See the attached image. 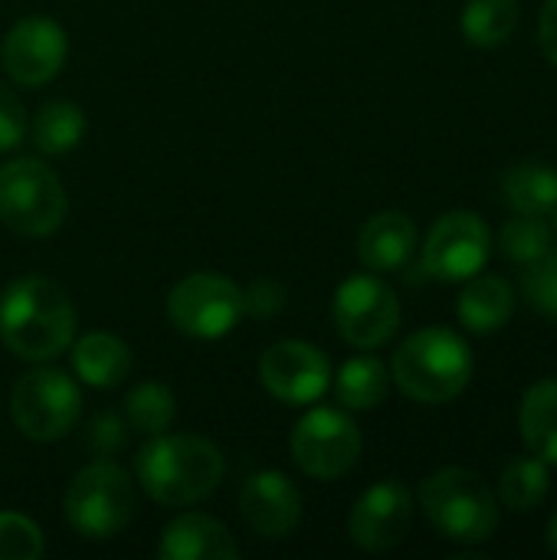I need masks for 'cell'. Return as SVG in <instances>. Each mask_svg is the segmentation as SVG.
Wrapping results in <instances>:
<instances>
[{
  "label": "cell",
  "instance_id": "3957f363",
  "mask_svg": "<svg viewBox=\"0 0 557 560\" xmlns=\"http://www.w3.org/2000/svg\"><path fill=\"white\" fill-rule=\"evenodd\" d=\"M391 377L417 404H450L473 377V351L450 328H420L394 354Z\"/></svg>",
  "mask_w": 557,
  "mask_h": 560
},
{
  "label": "cell",
  "instance_id": "603a6c76",
  "mask_svg": "<svg viewBox=\"0 0 557 560\" xmlns=\"http://www.w3.org/2000/svg\"><path fill=\"white\" fill-rule=\"evenodd\" d=\"M502 194L515 213H548L557 207V171L548 164L525 161L506 174Z\"/></svg>",
  "mask_w": 557,
  "mask_h": 560
},
{
  "label": "cell",
  "instance_id": "7a4b0ae2",
  "mask_svg": "<svg viewBox=\"0 0 557 560\" xmlns=\"http://www.w3.org/2000/svg\"><path fill=\"white\" fill-rule=\"evenodd\" d=\"M223 472L227 463L220 450L210 440L190 433L151 436V443H144L135 456V476L148 499L171 509L207 499L223 482Z\"/></svg>",
  "mask_w": 557,
  "mask_h": 560
},
{
  "label": "cell",
  "instance_id": "2e32d148",
  "mask_svg": "<svg viewBox=\"0 0 557 560\" xmlns=\"http://www.w3.org/2000/svg\"><path fill=\"white\" fill-rule=\"evenodd\" d=\"M236 555L240 548L227 525L204 512L177 515L158 541V558L164 560H233Z\"/></svg>",
  "mask_w": 557,
  "mask_h": 560
},
{
  "label": "cell",
  "instance_id": "1f68e13d",
  "mask_svg": "<svg viewBox=\"0 0 557 560\" xmlns=\"http://www.w3.org/2000/svg\"><path fill=\"white\" fill-rule=\"evenodd\" d=\"M89 443H92V450H95L98 456H112V453L125 443V427H121V420L112 417V413H102V417L92 423V430H89Z\"/></svg>",
  "mask_w": 557,
  "mask_h": 560
},
{
  "label": "cell",
  "instance_id": "cb8c5ba5",
  "mask_svg": "<svg viewBox=\"0 0 557 560\" xmlns=\"http://www.w3.org/2000/svg\"><path fill=\"white\" fill-rule=\"evenodd\" d=\"M30 135L43 154H69L85 135V115L72 102H49L33 115Z\"/></svg>",
  "mask_w": 557,
  "mask_h": 560
},
{
  "label": "cell",
  "instance_id": "d6a6232c",
  "mask_svg": "<svg viewBox=\"0 0 557 560\" xmlns=\"http://www.w3.org/2000/svg\"><path fill=\"white\" fill-rule=\"evenodd\" d=\"M538 46H542L545 59L557 69V0H548L538 16Z\"/></svg>",
  "mask_w": 557,
  "mask_h": 560
},
{
  "label": "cell",
  "instance_id": "5bb4252c",
  "mask_svg": "<svg viewBox=\"0 0 557 560\" xmlns=\"http://www.w3.org/2000/svg\"><path fill=\"white\" fill-rule=\"evenodd\" d=\"M414 522V499L407 492L404 482L397 479H384L378 486H371L351 509L348 518V532L351 541L361 551H391L397 548Z\"/></svg>",
  "mask_w": 557,
  "mask_h": 560
},
{
  "label": "cell",
  "instance_id": "4316f807",
  "mask_svg": "<svg viewBox=\"0 0 557 560\" xmlns=\"http://www.w3.org/2000/svg\"><path fill=\"white\" fill-rule=\"evenodd\" d=\"M499 246L506 259L525 266L552 246V226L542 220V213H515L512 220H506L499 233Z\"/></svg>",
  "mask_w": 557,
  "mask_h": 560
},
{
  "label": "cell",
  "instance_id": "ba28073f",
  "mask_svg": "<svg viewBox=\"0 0 557 560\" xmlns=\"http://www.w3.org/2000/svg\"><path fill=\"white\" fill-rule=\"evenodd\" d=\"M167 315L181 335L213 341L236 328L243 315V292L233 279L220 272H194L174 285L167 299Z\"/></svg>",
  "mask_w": 557,
  "mask_h": 560
},
{
  "label": "cell",
  "instance_id": "e575fe53",
  "mask_svg": "<svg viewBox=\"0 0 557 560\" xmlns=\"http://www.w3.org/2000/svg\"><path fill=\"white\" fill-rule=\"evenodd\" d=\"M555 210H557V207H555ZM555 226H557V213H555Z\"/></svg>",
  "mask_w": 557,
  "mask_h": 560
},
{
  "label": "cell",
  "instance_id": "277c9868",
  "mask_svg": "<svg viewBox=\"0 0 557 560\" xmlns=\"http://www.w3.org/2000/svg\"><path fill=\"white\" fill-rule=\"evenodd\" d=\"M420 509L430 525L460 545L489 541L499 528V502L473 469H440L420 486Z\"/></svg>",
  "mask_w": 557,
  "mask_h": 560
},
{
  "label": "cell",
  "instance_id": "e0dca14e",
  "mask_svg": "<svg viewBox=\"0 0 557 560\" xmlns=\"http://www.w3.org/2000/svg\"><path fill=\"white\" fill-rule=\"evenodd\" d=\"M417 249V226L401 210L374 213L358 236V259L371 272H401Z\"/></svg>",
  "mask_w": 557,
  "mask_h": 560
},
{
  "label": "cell",
  "instance_id": "83f0119b",
  "mask_svg": "<svg viewBox=\"0 0 557 560\" xmlns=\"http://www.w3.org/2000/svg\"><path fill=\"white\" fill-rule=\"evenodd\" d=\"M522 292L535 312L557 322V249L548 246L538 259L525 262L522 272Z\"/></svg>",
  "mask_w": 557,
  "mask_h": 560
},
{
  "label": "cell",
  "instance_id": "44dd1931",
  "mask_svg": "<svg viewBox=\"0 0 557 560\" xmlns=\"http://www.w3.org/2000/svg\"><path fill=\"white\" fill-rule=\"evenodd\" d=\"M391 374L378 358H351L335 374V397L348 410H374L387 400Z\"/></svg>",
  "mask_w": 557,
  "mask_h": 560
},
{
  "label": "cell",
  "instance_id": "f546056e",
  "mask_svg": "<svg viewBox=\"0 0 557 560\" xmlns=\"http://www.w3.org/2000/svg\"><path fill=\"white\" fill-rule=\"evenodd\" d=\"M26 108L23 102L0 82V151H13L26 138Z\"/></svg>",
  "mask_w": 557,
  "mask_h": 560
},
{
  "label": "cell",
  "instance_id": "30bf717a",
  "mask_svg": "<svg viewBox=\"0 0 557 560\" xmlns=\"http://www.w3.org/2000/svg\"><path fill=\"white\" fill-rule=\"evenodd\" d=\"M332 315L338 335L361 351L387 345L401 328V302L394 289L368 272H358L338 285Z\"/></svg>",
  "mask_w": 557,
  "mask_h": 560
},
{
  "label": "cell",
  "instance_id": "9c48e42d",
  "mask_svg": "<svg viewBox=\"0 0 557 560\" xmlns=\"http://www.w3.org/2000/svg\"><path fill=\"white\" fill-rule=\"evenodd\" d=\"M292 459L312 479H341L355 469L361 456V430L358 423L335 407L309 410L292 430Z\"/></svg>",
  "mask_w": 557,
  "mask_h": 560
},
{
  "label": "cell",
  "instance_id": "ffe728a7",
  "mask_svg": "<svg viewBox=\"0 0 557 560\" xmlns=\"http://www.w3.org/2000/svg\"><path fill=\"white\" fill-rule=\"evenodd\" d=\"M519 430L532 456L557 466V377L529 387L519 407Z\"/></svg>",
  "mask_w": 557,
  "mask_h": 560
},
{
  "label": "cell",
  "instance_id": "ac0fdd59",
  "mask_svg": "<svg viewBox=\"0 0 557 560\" xmlns=\"http://www.w3.org/2000/svg\"><path fill=\"white\" fill-rule=\"evenodd\" d=\"M515 312V292L502 276H489V272H476L473 279H466V289L460 292L456 302V315L463 322L466 331L473 335H496L509 325Z\"/></svg>",
  "mask_w": 557,
  "mask_h": 560
},
{
  "label": "cell",
  "instance_id": "484cf974",
  "mask_svg": "<svg viewBox=\"0 0 557 560\" xmlns=\"http://www.w3.org/2000/svg\"><path fill=\"white\" fill-rule=\"evenodd\" d=\"M174 413H177V404H174V394L164 387V384H138L128 400H125V417L128 423L138 430V433H148V436H161L171 423H174Z\"/></svg>",
  "mask_w": 557,
  "mask_h": 560
},
{
  "label": "cell",
  "instance_id": "8fae6325",
  "mask_svg": "<svg viewBox=\"0 0 557 560\" xmlns=\"http://www.w3.org/2000/svg\"><path fill=\"white\" fill-rule=\"evenodd\" d=\"M492 233L473 210H453L440 217L423 243V272L440 282H466L489 262Z\"/></svg>",
  "mask_w": 557,
  "mask_h": 560
},
{
  "label": "cell",
  "instance_id": "9a60e30c",
  "mask_svg": "<svg viewBox=\"0 0 557 560\" xmlns=\"http://www.w3.org/2000/svg\"><path fill=\"white\" fill-rule=\"evenodd\" d=\"M240 512L259 538L279 541L299 528L302 495L282 472H256L240 492Z\"/></svg>",
  "mask_w": 557,
  "mask_h": 560
},
{
  "label": "cell",
  "instance_id": "d6986e66",
  "mask_svg": "<svg viewBox=\"0 0 557 560\" xmlns=\"http://www.w3.org/2000/svg\"><path fill=\"white\" fill-rule=\"evenodd\" d=\"M69 348H72V368L79 381L89 387H98V390L118 387L131 371V351L118 335L89 331Z\"/></svg>",
  "mask_w": 557,
  "mask_h": 560
},
{
  "label": "cell",
  "instance_id": "52a82bcc",
  "mask_svg": "<svg viewBox=\"0 0 557 560\" xmlns=\"http://www.w3.org/2000/svg\"><path fill=\"white\" fill-rule=\"evenodd\" d=\"M82 413L79 384L56 368L23 374L10 394V417L26 440L53 443L62 440Z\"/></svg>",
  "mask_w": 557,
  "mask_h": 560
},
{
  "label": "cell",
  "instance_id": "836d02e7",
  "mask_svg": "<svg viewBox=\"0 0 557 560\" xmlns=\"http://www.w3.org/2000/svg\"><path fill=\"white\" fill-rule=\"evenodd\" d=\"M548 545H552V551L557 555V512L552 515V522H548Z\"/></svg>",
  "mask_w": 557,
  "mask_h": 560
},
{
  "label": "cell",
  "instance_id": "5b68a950",
  "mask_svg": "<svg viewBox=\"0 0 557 560\" xmlns=\"http://www.w3.org/2000/svg\"><path fill=\"white\" fill-rule=\"evenodd\" d=\"M66 522L89 541H108L135 518V486L112 459H95L66 489Z\"/></svg>",
  "mask_w": 557,
  "mask_h": 560
},
{
  "label": "cell",
  "instance_id": "4fadbf2b",
  "mask_svg": "<svg viewBox=\"0 0 557 560\" xmlns=\"http://www.w3.org/2000/svg\"><path fill=\"white\" fill-rule=\"evenodd\" d=\"M259 381L276 400L302 407L328 390L332 364L309 341H279L259 358Z\"/></svg>",
  "mask_w": 557,
  "mask_h": 560
},
{
  "label": "cell",
  "instance_id": "f1b7e54d",
  "mask_svg": "<svg viewBox=\"0 0 557 560\" xmlns=\"http://www.w3.org/2000/svg\"><path fill=\"white\" fill-rule=\"evenodd\" d=\"M43 532L20 512H0V560L43 558Z\"/></svg>",
  "mask_w": 557,
  "mask_h": 560
},
{
  "label": "cell",
  "instance_id": "7402d4cb",
  "mask_svg": "<svg viewBox=\"0 0 557 560\" xmlns=\"http://www.w3.org/2000/svg\"><path fill=\"white\" fill-rule=\"evenodd\" d=\"M460 26L469 46L496 49L509 43L519 26V0H469L463 7Z\"/></svg>",
  "mask_w": 557,
  "mask_h": 560
},
{
  "label": "cell",
  "instance_id": "4dcf8cb0",
  "mask_svg": "<svg viewBox=\"0 0 557 560\" xmlns=\"http://www.w3.org/2000/svg\"><path fill=\"white\" fill-rule=\"evenodd\" d=\"M286 305V289L272 279H259L243 292V312L253 318H269Z\"/></svg>",
  "mask_w": 557,
  "mask_h": 560
},
{
  "label": "cell",
  "instance_id": "6da1fadb",
  "mask_svg": "<svg viewBox=\"0 0 557 560\" xmlns=\"http://www.w3.org/2000/svg\"><path fill=\"white\" fill-rule=\"evenodd\" d=\"M0 341L23 361L46 364L76 341V305L49 276H20L0 292Z\"/></svg>",
  "mask_w": 557,
  "mask_h": 560
},
{
  "label": "cell",
  "instance_id": "7c38bea8",
  "mask_svg": "<svg viewBox=\"0 0 557 560\" xmlns=\"http://www.w3.org/2000/svg\"><path fill=\"white\" fill-rule=\"evenodd\" d=\"M69 56L66 30L49 16H23L10 26L0 46V59L7 75L16 85H46L59 75Z\"/></svg>",
  "mask_w": 557,
  "mask_h": 560
},
{
  "label": "cell",
  "instance_id": "d4e9b609",
  "mask_svg": "<svg viewBox=\"0 0 557 560\" xmlns=\"http://www.w3.org/2000/svg\"><path fill=\"white\" fill-rule=\"evenodd\" d=\"M552 489V476H548V463L545 459H512L502 469L499 479V495L506 502V509L512 512H535Z\"/></svg>",
  "mask_w": 557,
  "mask_h": 560
},
{
  "label": "cell",
  "instance_id": "8992f818",
  "mask_svg": "<svg viewBox=\"0 0 557 560\" xmlns=\"http://www.w3.org/2000/svg\"><path fill=\"white\" fill-rule=\"evenodd\" d=\"M0 220L20 236H49L66 220V190L39 158H13L0 167Z\"/></svg>",
  "mask_w": 557,
  "mask_h": 560
}]
</instances>
